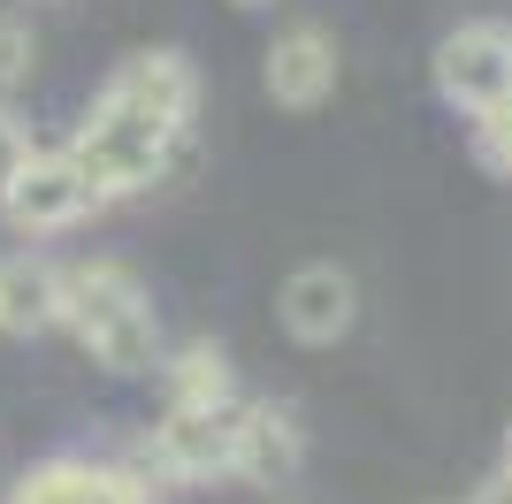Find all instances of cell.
<instances>
[{
    "mask_svg": "<svg viewBox=\"0 0 512 504\" xmlns=\"http://www.w3.org/2000/svg\"><path fill=\"white\" fill-rule=\"evenodd\" d=\"M467 504H512V474H505V466H497V474H490V482H482V489H474Z\"/></svg>",
    "mask_w": 512,
    "mask_h": 504,
    "instance_id": "obj_15",
    "label": "cell"
},
{
    "mask_svg": "<svg viewBox=\"0 0 512 504\" xmlns=\"http://www.w3.org/2000/svg\"><path fill=\"white\" fill-rule=\"evenodd\" d=\"M474 153H482V168L512 176V100H497L490 115H474Z\"/></svg>",
    "mask_w": 512,
    "mask_h": 504,
    "instance_id": "obj_12",
    "label": "cell"
},
{
    "mask_svg": "<svg viewBox=\"0 0 512 504\" xmlns=\"http://www.w3.org/2000/svg\"><path fill=\"white\" fill-rule=\"evenodd\" d=\"M299 420L283 413V405L268 398H245L237 405V443H230V482H260V489H276L283 474H299Z\"/></svg>",
    "mask_w": 512,
    "mask_h": 504,
    "instance_id": "obj_9",
    "label": "cell"
},
{
    "mask_svg": "<svg viewBox=\"0 0 512 504\" xmlns=\"http://www.w3.org/2000/svg\"><path fill=\"white\" fill-rule=\"evenodd\" d=\"M192 115H199V69H192V54H176V46H146V54H130V62L100 84L92 115L77 123V138H69L62 153L85 168L92 199L115 207V199H138V191L176 161Z\"/></svg>",
    "mask_w": 512,
    "mask_h": 504,
    "instance_id": "obj_1",
    "label": "cell"
},
{
    "mask_svg": "<svg viewBox=\"0 0 512 504\" xmlns=\"http://www.w3.org/2000/svg\"><path fill=\"white\" fill-rule=\"evenodd\" d=\"M31 54H39L31 23H23V16H0V92H16V84L31 77Z\"/></svg>",
    "mask_w": 512,
    "mask_h": 504,
    "instance_id": "obj_13",
    "label": "cell"
},
{
    "mask_svg": "<svg viewBox=\"0 0 512 504\" xmlns=\"http://www.w3.org/2000/svg\"><path fill=\"white\" fill-rule=\"evenodd\" d=\"M62 329L100 359L107 375H153V359H161V314H153L146 283L123 260L62 268Z\"/></svg>",
    "mask_w": 512,
    "mask_h": 504,
    "instance_id": "obj_2",
    "label": "cell"
},
{
    "mask_svg": "<svg viewBox=\"0 0 512 504\" xmlns=\"http://www.w3.org/2000/svg\"><path fill=\"white\" fill-rule=\"evenodd\" d=\"M0 329L8 336L62 329V260H46L31 245L0 260Z\"/></svg>",
    "mask_w": 512,
    "mask_h": 504,
    "instance_id": "obj_10",
    "label": "cell"
},
{
    "mask_svg": "<svg viewBox=\"0 0 512 504\" xmlns=\"http://www.w3.org/2000/svg\"><path fill=\"white\" fill-rule=\"evenodd\" d=\"M92 207H100V199H92L85 168L69 161L62 146H31V153H23V168L8 176V191H0V222H8L16 237L77 230Z\"/></svg>",
    "mask_w": 512,
    "mask_h": 504,
    "instance_id": "obj_4",
    "label": "cell"
},
{
    "mask_svg": "<svg viewBox=\"0 0 512 504\" xmlns=\"http://www.w3.org/2000/svg\"><path fill=\"white\" fill-rule=\"evenodd\" d=\"M153 375H161V398L169 405H222V398H237L230 359H222V344H207V336L184 344V352H161Z\"/></svg>",
    "mask_w": 512,
    "mask_h": 504,
    "instance_id": "obj_11",
    "label": "cell"
},
{
    "mask_svg": "<svg viewBox=\"0 0 512 504\" xmlns=\"http://www.w3.org/2000/svg\"><path fill=\"white\" fill-rule=\"evenodd\" d=\"M337 39L321 31V23H291L276 46H268V62H260V84H268V100L291 107V115H306V107H321L329 92H337Z\"/></svg>",
    "mask_w": 512,
    "mask_h": 504,
    "instance_id": "obj_7",
    "label": "cell"
},
{
    "mask_svg": "<svg viewBox=\"0 0 512 504\" xmlns=\"http://www.w3.org/2000/svg\"><path fill=\"white\" fill-rule=\"evenodd\" d=\"M505 474H512V428H505Z\"/></svg>",
    "mask_w": 512,
    "mask_h": 504,
    "instance_id": "obj_16",
    "label": "cell"
},
{
    "mask_svg": "<svg viewBox=\"0 0 512 504\" xmlns=\"http://www.w3.org/2000/svg\"><path fill=\"white\" fill-rule=\"evenodd\" d=\"M237 405L245 398H222V405H169L146 436V459L169 474V482L199 489V482H222L230 474V443H237Z\"/></svg>",
    "mask_w": 512,
    "mask_h": 504,
    "instance_id": "obj_5",
    "label": "cell"
},
{
    "mask_svg": "<svg viewBox=\"0 0 512 504\" xmlns=\"http://www.w3.org/2000/svg\"><path fill=\"white\" fill-rule=\"evenodd\" d=\"M428 77H436V100L459 107L467 123L490 115L497 100H512V23L474 16V23H459V31H444Z\"/></svg>",
    "mask_w": 512,
    "mask_h": 504,
    "instance_id": "obj_3",
    "label": "cell"
},
{
    "mask_svg": "<svg viewBox=\"0 0 512 504\" xmlns=\"http://www.w3.org/2000/svg\"><path fill=\"white\" fill-rule=\"evenodd\" d=\"M237 8H268V0H237Z\"/></svg>",
    "mask_w": 512,
    "mask_h": 504,
    "instance_id": "obj_17",
    "label": "cell"
},
{
    "mask_svg": "<svg viewBox=\"0 0 512 504\" xmlns=\"http://www.w3.org/2000/svg\"><path fill=\"white\" fill-rule=\"evenodd\" d=\"M23 153H31V130H23V115L0 107V191H8V176L23 168Z\"/></svg>",
    "mask_w": 512,
    "mask_h": 504,
    "instance_id": "obj_14",
    "label": "cell"
},
{
    "mask_svg": "<svg viewBox=\"0 0 512 504\" xmlns=\"http://www.w3.org/2000/svg\"><path fill=\"white\" fill-rule=\"evenodd\" d=\"M276 321H283V336H291V344L321 352V344L352 336V321H360V283H352L337 260H306V268L283 275V291H276Z\"/></svg>",
    "mask_w": 512,
    "mask_h": 504,
    "instance_id": "obj_6",
    "label": "cell"
},
{
    "mask_svg": "<svg viewBox=\"0 0 512 504\" xmlns=\"http://www.w3.org/2000/svg\"><path fill=\"white\" fill-rule=\"evenodd\" d=\"M8 504H146V489L92 451H54L8 489Z\"/></svg>",
    "mask_w": 512,
    "mask_h": 504,
    "instance_id": "obj_8",
    "label": "cell"
}]
</instances>
